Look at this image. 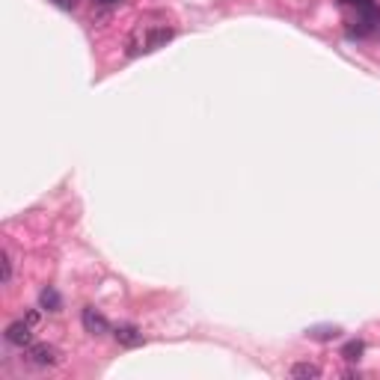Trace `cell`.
<instances>
[{
    "instance_id": "obj_1",
    "label": "cell",
    "mask_w": 380,
    "mask_h": 380,
    "mask_svg": "<svg viewBox=\"0 0 380 380\" xmlns=\"http://www.w3.org/2000/svg\"><path fill=\"white\" fill-rule=\"evenodd\" d=\"M173 36H176L173 27H137V30L128 36V56L158 51V48H164Z\"/></svg>"
},
{
    "instance_id": "obj_2",
    "label": "cell",
    "mask_w": 380,
    "mask_h": 380,
    "mask_svg": "<svg viewBox=\"0 0 380 380\" xmlns=\"http://www.w3.org/2000/svg\"><path fill=\"white\" fill-rule=\"evenodd\" d=\"M377 30H380V6L368 3L363 9H357V18H354V24H350V36L366 39V36H374Z\"/></svg>"
},
{
    "instance_id": "obj_3",
    "label": "cell",
    "mask_w": 380,
    "mask_h": 380,
    "mask_svg": "<svg viewBox=\"0 0 380 380\" xmlns=\"http://www.w3.org/2000/svg\"><path fill=\"white\" fill-rule=\"evenodd\" d=\"M81 321H83V330H87L89 336H95V339H98V336H107V332H110V321L104 318L95 306H87V309H83V312H81Z\"/></svg>"
},
{
    "instance_id": "obj_4",
    "label": "cell",
    "mask_w": 380,
    "mask_h": 380,
    "mask_svg": "<svg viewBox=\"0 0 380 380\" xmlns=\"http://www.w3.org/2000/svg\"><path fill=\"white\" fill-rule=\"evenodd\" d=\"M6 341L9 345H15V348H30L33 345V327L27 324V321L21 318V321H12V324L6 327Z\"/></svg>"
},
{
    "instance_id": "obj_5",
    "label": "cell",
    "mask_w": 380,
    "mask_h": 380,
    "mask_svg": "<svg viewBox=\"0 0 380 380\" xmlns=\"http://www.w3.org/2000/svg\"><path fill=\"white\" fill-rule=\"evenodd\" d=\"M27 357H30V363L39 366V368H51V366L60 363V350L54 345H30Z\"/></svg>"
},
{
    "instance_id": "obj_6",
    "label": "cell",
    "mask_w": 380,
    "mask_h": 380,
    "mask_svg": "<svg viewBox=\"0 0 380 380\" xmlns=\"http://www.w3.org/2000/svg\"><path fill=\"white\" fill-rule=\"evenodd\" d=\"M113 336H116V341L122 348H140L142 341H146V339H142V332L134 324H119L116 330H113Z\"/></svg>"
},
{
    "instance_id": "obj_7",
    "label": "cell",
    "mask_w": 380,
    "mask_h": 380,
    "mask_svg": "<svg viewBox=\"0 0 380 380\" xmlns=\"http://www.w3.org/2000/svg\"><path fill=\"white\" fill-rule=\"evenodd\" d=\"M39 306L45 312H60L63 309V297H60V291H56L54 285H48V288L39 291Z\"/></svg>"
},
{
    "instance_id": "obj_8",
    "label": "cell",
    "mask_w": 380,
    "mask_h": 380,
    "mask_svg": "<svg viewBox=\"0 0 380 380\" xmlns=\"http://www.w3.org/2000/svg\"><path fill=\"white\" fill-rule=\"evenodd\" d=\"M291 377H321V368L315 363H297L291 366Z\"/></svg>"
},
{
    "instance_id": "obj_9",
    "label": "cell",
    "mask_w": 380,
    "mask_h": 380,
    "mask_svg": "<svg viewBox=\"0 0 380 380\" xmlns=\"http://www.w3.org/2000/svg\"><path fill=\"white\" fill-rule=\"evenodd\" d=\"M363 350H366V345H363V341H348V345L345 348H341V357H345L348 359V363H357V359L359 357H363Z\"/></svg>"
},
{
    "instance_id": "obj_10",
    "label": "cell",
    "mask_w": 380,
    "mask_h": 380,
    "mask_svg": "<svg viewBox=\"0 0 380 380\" xmlns=\"http://www.w3.org/2000/svg\"><path fill=\"white\" fill-rule=\"evenodd\" d=\"M339 327H312V330H306V336L309 339H321V341H327V339H336L339 336Z\"/></svg>"
},
{
    "instance_id": "obj_11",
    "label": "cell",
    "mask_w": 380,
    "mask_h": 380,
    "mask_svg": "<svg viewBox=\"0 0 380 380\" xmlns=\"http://www.w3.org/2000/svg\"><path fill=\"white\" fill-rule=\"evenodd\" d=\"M0 262H3V285H9V282H12V255H9V253L3 250Z\"/></svg>"
},
{
    "instance_id": "obj_12",
    "label": "cell",
    "mask_w": 380,
    "mask_h": 380,
    "mask_svg": "<svg viewBox=\"0 0 380 380\" xmlns=\"http://www.w3.org/2000/svg\"><path fill=\"white\" fill-rule=\"evenodd\" d=\"M48 3H54L56 9H63V12H74V9H78V0H48Z\"/></svg>"
},
{
    "instance_id": "obj_13",
    "label": "cell",
    "mask_w": 380,
    "mask_h": 380,
    "mask_svg": "<svg viewBox=\"0 0 380 380\" xmlns=\"http://www.w3.org/2000/svg\"><path fill=\"white\" fill-rule=\"evenodd\" d=\"M24 321H27L30 327L39 324V321H42V306H39V309H27V312H24Z\"/></svg>"
},
{
    "instance_id": "obj_14",
    "label": "cell",
    "mask_w": 380,
    "mask_h": 380,
    "mask_svg": "<svg viewBox=\"0 0 380 380\" xmlns=\"http://www.w3.org/2000/svg\"><path fill=\"white\" fill-rule=\"evenodd\" d=\"M341 6H354V9H363V6H368L372 0H339Z\"/></svg>"
},
{
    "instance_id": "obj_15",
    "label": "cell",
    "mask_w": 380,
    "mask_h": 380,
    "mask_svg": "<svg viewBox=\"0 0 380 380\" xmlns=\"http://www.w3.org/2000/svg\"><path fill=\"white\" fill-rule=\"evenodd\" d=\"M98 6H116V3H122V0H95Z\"/></svg>"
}]
</instances>
